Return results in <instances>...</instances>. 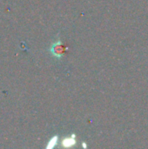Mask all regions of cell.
<instances>
[{
	"label": "cell",
	"mask_w": 148,
	"mask_h": 149,
	"mask_svg": "<svg viewBox=\"0 0 148 149\" xmlns=\"http://www.w3.org/2000/svg\"><path fill=\"white\" fill-rule=\"evenodd\" d=\"M64 52H65V48L61 41H58L54 43L51 47V53L56 58H61L64 55Z\"/></svg>",
	"instance_id": "1"
},
{
	"label": "cell",
	"mask_w": 148,
	"mask_h": 149,
	"mask_svg": "<svg viewBox=\"0 0 148 149\" xmlns=\"http://www.w3.org/2000/svg\"><path fill=\"white\" fill-rule=\"evenodd\" d=\"M76 144V135L72 134L69 137H66L62 141V146L64 148H71L73 147Z\"/></svg>",
	"instance_id": "2"
},
{
	"label": "cell",
	"mask_w": 148,
	"mask_h": 149,
	"mask_svg": "<svg viewBox=\"0 0 148 149\" xmlns=\"http://www.w3.org/2000/svg\"><path fill=\"white\" fill-rule=\"evenodd\" d=\"M58 137L57 135L53 136L48 142L47 146H46V148L47 149H51L53 148L57 144H58Z\"/></svg>",
	"instance_id": "3"
},
{
	"label": "cell",
	"mask_w": 148,
	"mask_h": 149,
	"mask_svg": "<svg viewBox=\"0 0 148 149\" xmlns=\"http://www.w3.org/2000/svg\"><path fill=\"white\" fill-rule=\"evenodd\" d=\"M82 146H83V148H86V144H85V142H83V143H82Z\"/></svg>",
	"instance_id": "4"
}]
</instances>
